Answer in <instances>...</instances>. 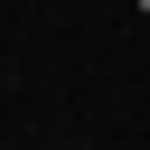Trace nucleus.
<instances>
[{"mask_svg": "<svg viewBox=\"0 0 150 150\" xmlns=\"http://www.w3.org/2000/svg\"><path fill=\"white\" fill-rule=\"evenodd\" d=\"M141 19H150V0H141Z\"/></svg>", "mask_w": 150, "mask_h": 150, "instance_id": "obj_1", "label": "nucleus"}]
</instances>
